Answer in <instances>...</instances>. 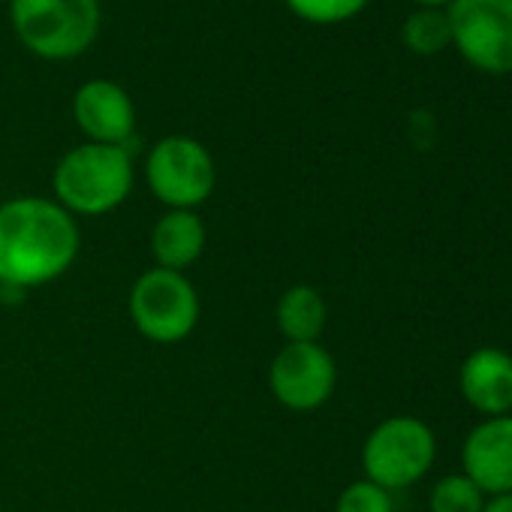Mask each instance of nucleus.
Returning a JSON list of instances; mask_svg holds the SVG:
<instances>
[{"instance_id":"dca6fc26","label":"nucleus","mask_w":512,"mask_h":512,"mask_svg":"<svg viewBox=\"0 0 512 512\" xmlns=\"http://www.w3.org/2000/svg\"><path fill=\"white\" fill-rule=\"evenodd\" d=\"M287 7L311 25H341L356 19L368 0H287Z\"/></svg>"},{"instance_id":"9b49d317","label":"nucleus","mask_w":512,"mask_h":512,"mask_svg":"<svg viewBox=\"0 0 512 512\" xmlns=\"http://www.w3.org/2000/svg\"><path fill=\"white\" fill-rule=\"evenodd\" d=\"M461 398L482 419L512 413V353L500 347H476L458 368Z\"/></svg>"},{"instance_id":"7ed1b4c3","label":"nucleus","mask_w":512,"mask_h":512,"mask_svg":"<svg viewBox=\"0 0 512 512\" xmlns=\"http://www.w3.org/2000/svg\"><path fill=\"white\" fill-rule=\"evenodd\" d=\"M434 461L437 434L425 419L410 413H398L377 422L362 443L365 479L386 491H404L422 482L431 473Z\"/></svg>"},{"instance_id":"f257e3e1","label":"nucleus","mask_w":512,"mask_h":512,"mask_svg":"<svg viewBox=\"0 0 512 512\" xmlns=\"http://www.w3.org/2000/svg\"><path fill=\"white\" fill-rule=\"evenodd\" d=\"M76 217L46 196H16L0 205V287L28 293L64 278L79 256Z\"/></svg>"},{"instance_id":"2eb2a0df","label":"nucleus","mask_w":512,"mask_h":512,"mask_svg":"<svg viewBox=\"0 0 512 512\" xmlns=\"http://www.w3.org/2000/svg\"><path fill=\"white\" fill-rule=\"evenodd\" d=\"M485 494L461 470L440 476L428 491V512H482Z\"/></svg>"},{"instance_id":"f8f14e48","label":"nucleus","mask_w":512,"mask_h":512,"mask_svg":"<svg viewBox=\"0 0 512 512\" xmlns=\"http://www.w3.org/2000/svg\"><path fill=\"white\" fill-rule=\"evenodd\" d=\"M205 244H208V232L196 211L169 208L163 217H157L151 229V253L157 269H169V272L190 269L202 256Z\"/></svg>"},{"instance_id":"423d86ee","label":"nucleus","mask_w":512,"mask_h":512,"mask_svg":"<svg viewBox=\"0 0 512 512\" xmlns=\"http://www.w3.org/2000/svg\"><path fill=\"white\" fill-rule=\"evenodd\" d=\"M452 49L485 76H512V0H452Z\"/></svg>"},{"instance_id":"9d476101","label":"nucleus","mask_w":512,"mask_h":512,"mask_svg":"<svg viewBox=\"0 0 512 512\" xmlns=\"http://www.w3.org/2000/svg\"><path fill=\"white\" fill-rule=\"evenodd\" d=\"M73 118L79 130L88 136V142L100 145L127 148V142L136 133V106L130 94L109 79H91L76 91Z\"/></svg>"},{"instance_id":"f3484780","label":"nucleus","mask_w":512,"mask_h":512,"mask_svg":"<svg viewBox=\"0 0 512 512\" xmlns=\"http://www.w3.org/2000/svg\"><path fill=\"white\" fill-rule=\"evenodd\" d=\"M335 512H395V500H392V491L368 479H356L338 494Z\"/></svg>"},{"instance_id":"1a4fd4ad","label":"nucleus","mask_w":512,"mask_h":512,"mask_svg":"<svg viewBox=\"0 0 512 512\" xmlns=\"http://www.w3.org/2000/svg\"><path fill=\"white\" fill-rule=\"evenodd\" d=\"M461 473L485 497L512 494V413L479 419L461 443Z\"/></svg>"},{"instance_id":"0eeeda50","label":"nucleus","mask_w":512,"mask_h":512,"mask_svg":"<svg viewBox=\"0 0 512 512\" xmlns=\"http://www.w3.org/2000/svg\"><path fill=\"white\" fill-rule=\"evenodd\" d=\"M145 178L166 208L193 211L214 193L217 169L202 142L190 136H166L148 151Z\"/></svg>"},{"instance_id":"4468645a","label":"nucleus","mask_w":512,"mask_h":512,"mask_svg":"<svg viewBox=\"0 0 512 512\" xmlns=\"http://www.w3.org/2000/svg\"><path fill=\"white\" fill-rule=\"evenodd\" d=\"M401 40H404V46H407L413 55H422V58L440 55L443 49L452 46L446 10L416 7V10L404 19V25H401Z\"/></svg>"},{"instance_id":"39448f33","label":"nucleus","mask_w":512,"mask_h":512,"mask_svg":"<svg viewBox=\"0 0 512 512\" xmlns=\"http://www.w3.org/2000/svg\"><path fill=\"white\" fill-rule=\"evenodd\" d=\"M130 320L151 344H181L199 323V293L184 272L148 269L130 290Z\"/></svg>"},{"instance_id":"20e7f679","label":"nucleus","mask_w":512,"mask_h":512,"mask_svg":"<svg viewBox=\"0 0 512 512\" xmlns=\"http://www.w3.org/2000/svg\"><path fill=\"white\" fill-rule=\"evenodd\" d=\"M19 40L40 58L82 55L100 31L97 0H10Z\"/></svg>"},{"instance_id":"6ab92c4d","label":"nucleus","mask_w":512,"mask_h":512,"mask_svg":"<svg viewBox=\"0 0 512 512\" xmlns=\"http://www.w3.org/2000/svg\"><path fill=\"white\" fill-rule=\"evenodd\" d=\"M419 7H428V10H446L452 0H416Z\"/></svg>"},{"instance_id":"f03ea898","label":"nucleus","mask_w":512,"mask_h":512,"mask_svg":"<svg viewBox=\"0 0 512 512\" xmlns=\"http://www.w3.org/2000/svg\"><path fill=\"white\" fill-rule=\"evenodd\" d=\"M133 178L136 172L127 148L85 142L58 160L52 175L55 202L73 217H100L130 196Z\"/></svg>"},{"instance_id":"6e6552de","label":"nucleus","mask_w":512,"mask_h":512,"mask_svg":"<svg viewBox=\"0 0 512 512\" xmlns=\"http://www.w3.org/2000/svg\"><path fill=\"white\" fill-rule=\"evenodd\" d=\"M338 386L335 356L320 341L284 344L269 365V389L275 401L293 413L320 410Z\"/></svg>"},{"instance_id":"a211bd4d","label":"nucleus","mask_w":512,"mask_h":512,"mask_svg":"<svg viewBox=\"0 0 512 512\" xmlns=\"http://www.w3.org/2000/svg\"><path fill=\"white\" fill-rule=\"evenodd\" d=\"M482 512H512V494H494V497H488Z\"/></svg>"},{"instance_id":"ddd939ff","label":"nucleus","mask_w":512,"mask_h":512,"mask_svg":"<svg viewBox=\"0 0 512 512\" xmlns=\"http://www.w3.org/2000/svg\"><path fill=\"white\" fill-rule=\"evenodd\" d=\"M275 320H278V329L287 338V344L320 341V335L326 332V323H329V308L317 287L293 284L281 296Z\"/></svg>"}]
</instances>
